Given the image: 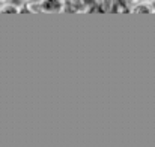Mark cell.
I'll return each mask as SVG.
<instances>
[{
	"label": "cell",
	"mask_w": 155,
	"mask_h": 147,
	"mask_svg": "<svg viewBox=\"0 0 155 147\" xmlns=\"http://www.w3.org/2000/svg\"><path fill=\"white\" fill-rule=\"evenodd\" d=\"M23 11V6L14 3V2H6L0 5V14H18Z\"/></svg>",
	"instance_id": "obj_4"
},
{
	"label": "cell",
	"mask_w": 155,
	"mask_h": 147,
	"mask_svg": "<svg viewBox=\"0 0 155 147\" xmlns=\"http://www.w3.org/2000/svg\"><path fill=\"white\" fill-rule=\"evenodd\" d=\"M21 2H29V0H21Z\"/></svg>",
	"instance_id": "obj_7"
},
{
	"label": "cell",
	"mask_w": 155,
	"mask_h": 147,
	"mask_svg": "<svg viewBox=\"0 0 155 147\" xmlns=\"http://www.w3.org/2000/svg\"><path fill=\"white\" fill-rule=\"evenodd\" d=\"M130 12H133V14H152V12H155V8L154 5L136 2L130 6Z\"/></svg>",
	"instance_id": "obj_3"
},
{
	"label": "cell",
	"mask_w": 155,
	"mask_h": 147,
	"mask_svg": "<svg viewBox=\"0 0 155 147\" xmlns=\"http://www.w3.org/2000/svg\"><path fill=\"white\" fill-rule=\"evenodd\" d=\"M136 2H140V3H148V5H154L155 0H136Z\"/></svg>",
	"instance_id": "obj_5"
},
{
	"label": "cell",
	"mask_w": 155,
	"mask_h": 147,
	"mask_svg": "<svg viewBox=\"0 0 155 147\" xmlns=\"http://www.w3.org/2000/svg\"><path fill=\"white\" fill-rule=\"evenodd\" d=\"M39 14H59L63 11V2L62 0H38Z\"/></svg>",
	"instance_id": "obj_1"
},
{
	"label": "cell",
	"mask_w": 155,
	"mask_h": 147,
	"mask_svg": "<svg viewBox=\"0 0 155 147\" xmlns=\"http://www.w3.org/2000/svg\"><path fill=\"white\" fill-rule=\"evenodd\" d=\"M63 2V11L68 14H77V12H86V6L83 0H62Z\"/></svg>",
	"instance_id": "obj_2"
},
{
	"label": "cell",
	"mask_w": 155,
	"mask_h": 147,
	"mask_svg": "<svg viewBox=\"0 0 155 147\" xmlns=\"http://www.w3.org/2000/svg\"><path fill=\"white\" fill-rule=\"evenodd\" d=\"M6 2H11V0H0V5L2 3H6Z\"/></svg>",
	"instance_id": "obj_6"
}]
</instances>
